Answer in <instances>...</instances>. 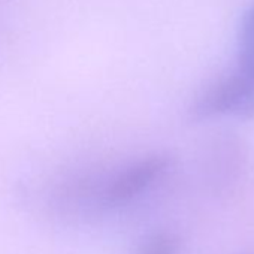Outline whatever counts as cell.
Here are the masks:
<instances>
[{
  "instance_id": "3",
  "label": "cell",
  "mask_w": 254,
  "mask_h": 254,
  "mask_svg": "<svg viewBox=\"0 0 254 254\" xmlns=\"http://www.w3.org/2000/svg\"><path fill=\"white\" fill-rule=\"evenodd\" d=\"M236 72L254 84V3L241 20Z\"/></svg>"
},
{
  "instance_id": "1",
  "label": "cell",
  "mask_w": 254,
  "mask_h": 254,
  "mask_svg": "<svg viewBox=\"0 0 254 254\" xmlns=\"http://www.w3.org/2000/svg\"><path fill=\"white\" fill-rule=\"evenodd\" d=\"M218 115L253 118L254 84L241 73L233 72L211 85L190 109V118L196 121Z\"/></svg>"
},
{
  "instance_id": "2",
  "label": "cell",
  "mask_w": 254,
  "mask_h": 254,
  "mask_svg": "<svg viewBox=\"0 0 254 254\" xmlns=\"http://www.w3.org/2000/svg\"><path fill=\"white\" fill-rule=\"evenodd\" d=\"M169 168V159L165 156H151L120 172L103 193L108 205H123L138 197L150 189Z\"/></svg>"
},
{
  "instance_id": "4",
  "label": "cell",
  "mask_w": 254,
  "mask_h": 254,
  "mask_svg": "<svg viewBox=\"0 0 254 254\" xmlns=\"http://www.w3.org/2000/svg\"><path fill=\"white\" fill-rule=\"evenodd\" d=\"M180 239L174 233L160 232L150 236L138 250V254H180Z\"/></svg>"
}]
</instances>
